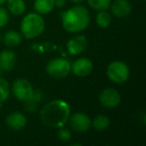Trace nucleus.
<instances>
[{
    "mask_svg": "<svg viewBox=\"0 0 146 146\" xmlns=\"http://www.w3.org/2000/svg\"><path fill=\"white\" fill-rule=\"evenodd\" d=\"M55 3V8L61 9L66 5V0H54Z\"/></svg>",
    "mask_w": 146,
    "mask_h": 146,
    "instance_id": "obj_24",
    "label": "nucleus"
},
{
    "mask_svg": "<svg viewBox=\"0 0 146 146\" xmlns=\"http://www.w3.org/2000/svg\"><path fill=\"white\" fill-rule=\"evenodd\" d=\"M45 70L50 77L61 79L67 77L71 73V63L66 58L55 57L47 62Z\"/></svg>",
    "mask_w": 146,
    "mask_h": 146,
    "instance_id": "obj_5",
    "label": "nucleus"
},
{
    "mask_svg": "<svg viewBox=\"0 0 146 146\" xmlns=\"http://www.w3.org/2000/svg\"><path fill=\"white\" fill-rule=\"evenodd\" d=\"M42 97H43V94L41 93V91H39V90H34L32 96H31L27 101L24 102V104H25L24 109L28 112L35 111L37 106H38V104L40 103L41 100H42Z\"/></svg>",
    "mask_w": 146,
    "mask_h": 146,
    "instance_id": "obj_19",
    "label": "nucleus"
},
{
    "mask_svg": "<svg viewBox=\"0 0 146 146\" xmlns=\"http://www.w3.org/2000/svg\"><path fill=\"white\" fill-rule=\"evenodd\" d=\"M34 11L40 15L51 13L55 8L54 0H35L33 4Z\"/></svg>",
    "mask_w": 146,
    "mask_h": 146,
    "instance_id": "obj_16",
    "label": "nucleus"
},
{
    "mask_svg": "<svg viewBox=\"0 0 146 146\" xmlns=\"http://www.w3.org/2000/svg\"><path fill=\"white\" fill-rule=\"evenodd\" d=\"M71 114L68 102L63 99H54L45 103L39 110V118L47 127L59 128L65 126Z\"/></svg>",
    "mask_w": 146,
    "mask_h": 146,
    "instance_id": "obj_1",
    "label": "nucleus"
},
{
    "mask_svg": "<svg viewBox=\"0 0 146 146\" xmlns=\"http://www.w3.org/2000/svg\"><path fill=\"white\" fill-rule=\"evenodd\" d=\"M2 74V70H1V68H0V75Z\"/></svg>",
    "mask_w": 146,
    "mask_h": 146,
    "instance_id": "obj_28",
    "label": "nucleus"
},
{
    "mask_svg": "<svg viewBox=\"0 0 146 146\" xmlns=\"http://www.w3.org/2000/svg\"><path fill=\"white\" fill-rule=\"evenodd\" d=\"M1 40H2V35H1V33H0V42H1Z\"/></svg>",
    "mask_w": 146,
    "mask_h": 146,
    "instance_id": "obj_27",
    "label": "nucleus"
},
{
    "mask_svg": "<svg viewBox=\"0 0 146 146\" xmlns=\"http://www.w3.org/2000/svg\"><path fill=\"white\" fill-rule=\"evenodd\" d=\"M69 1H70V2H72L73 4H80L83 0H69Z\"/></svg>",
    "mask_w": 146,
    "mask_h": 146,
    "instance_id": "obj_25",
    "label": "nucleus"
},
{
    "mask_svg": "<svg viewBox=\"0 0 146 146\" xmlns=\"http://www.w3.org/2000/svg\"><path fill=\"white\" fill-rule=\"evenodd\" d=\"M112 0H86L87 5L95 11H102L109 9Z\"/></svg>",
    "mask_w": 146,
    "mask_h": 146,
    "instance_id": "obj_20",
    "label": "nucleus"
},
{
    "mask_svg": "<svg viewBox=\"0 0 146 146\" xmlns=\"http://www.w3.org/2000/svg\"><path fill=\"white\" fill-rule=\"evenodd\" d=\"M10 90L15 99L21 102H25L32 96L34 92V87L26 78H17L12 82Z\"/></svg>",
    "mask_w": 146,
    "mask_h": 146,
    "instance_id": "obj_6",
    "label": "nucleus"
},
{
    "mask_svg": "<svg viewBox=\"0 0 146 146\" xmlns=\"http://www.w3.org/2000/svg\"><path fill=\"white\" fill-rule=\"evenodd\" d=\"M3 43L9 48H14L22 43V35L16 30H8L2 36Z\"/></svg>",
    "mask_w": 146,
    "mask_h": 146,
    "instance_id": "obj_15",
    "label": "nucleus"
},
{
    "mask_svg": "<svg viewBox=\"0 0 146 146\" xmlns=\"http://www.w3.org/2000/svg\"><path fill=\"white\" fill-rule=\"evenodd\" d=\"M10 84L4 77L0 75V102H4L10 96Z\"/></svg>",
    "mask_w": 146,
    "mask_h": 146,
    "instance_id": "obj_21",
    "label": "nucleus"
},
{
    "mask_svg": "<svg viewBox=\"0 0 146 146\" xmlns=\"http://www.w3.org/2000/svg\"><path fill=\"white\" fill-rule=\"evenodd\" d=\"M110 125V119L108 116L103 114H98L93 119H91V126L94 128V130L98 132H101L106 130Z\"/></svg>",
    "mask_w": 146,
    "mask_h": 146,
    "instance_id": "obj_17",
    "label": "nucleus"
},
{
    "mask_svg": "<svg viewBox=\"0 0 146 146\" xmlns=\"http://www.w3.org/2000/svg\"><path fill=\"white\" fill-rule=\"evenodd\" d=\"M88 47V39L85 35H75L66 43V50L72 56L81 54Z\"/></svg>",
    "mask_w": 146,
    "mask_h": 146,
    "instance_id": "obj_10",
    "label": "nucleus"
},
{
    "mask_svg": "<svg viewBox=\"0 0 146 146\" xmlns=\"http://www.w3.org/2000/svg\"><path fill=\"white\" fill-rule=\"evenodd\" d=\"M17 64V55L10 49H4L0 52V68L4 72H10Z\"/></svg>",
    "mask_w": 146,
    "mask_h": 146,
    "instance_id": "obj_13",
    "label": "nucleus"
},
{
    "mask_svg": "<svg viewBox=\"0 0 146 146\" xmlns=\"http://www.w3.org/2000/svg\"><path fill=\"white\" fill-rule=\"evenodd\" d=\"M57 129H58V131H57V137H58V139L60 140V141H62V142L70 141L71 136H72L70 129L66 128L65 126L59 127V128H57Z\"/></svg>",
    "mask_w": 146,
    "mask_h": 146,
    "instance_id": "obj_22",
    "label": "nucleus"
},
{
    "mask_svg": "<svg viewBox=\"0 0 146 146\" xmlns=\"http://www.w3.org/2000/svg\"><path fill=\"white\" fill-rule=\"evenodd\" d=\"M110 12L116 18H126L132 12V4L129 0H112L110 3Z\"/></svg>",
    "mask_w": 146,
    "mask_h": 146,
    "instance_id": "obj_11",
    "label": "nucleus"
},
{
    "mask_svg": "<svg viewBox=\"0 0 146 146\" xmlns=\"http://www.w3.org/2000/svg\"><path fill=\"white\" fill-rule=\"evenodd\" d=\"M45 20L43 15L38 14L37 12H29L24 15L20 22V33L22 37L32 40L41 34L45 30Z\"/></svg>",
    "mask_w": 146,
    "mask_h": 146,
    "instance_id": "obj_3",
    "label": "nucleus"
},
{
    "mask_svg": "<svg viewBox=\"0 0 146 146\" xmlns=\"http://www.w3.org/2000/svg\"><path fill=\"white\" fill-rule=\"evenodd\" d=\"M91 22L89 10L81 4H74L61 13V25L68 33H80L88 28Z\"/></svg>",
    "mask_w": 146,
    "mask_h": 146,
    "instance_id": "obj_2",
    "label": "nucleus"
},
{
    "mask_svg": "<svg viewBox=\"0 0 146 146\" xmlns=\"http://www.w3.org/2000/svg\"><path fill=\"white\" fill-rule=\"evenodd\" d=\"M95 23L101 29L108 28L112 23V15L107 10L97 11V14L95 16Z\"/></svg>",
    "mask_w": 146,
    "mask_h": 146,
    "instance_id": "obj_18",
    "label": "nucleus"
},
{
    "mask_svg": "<svg viewBox=\"0 0 146 146\" xmlns=\"http://www.w3.org/2000/svg\"><path fill=\"white\" fill-rule=\"evenodd\" d=\"M9 20H10V14H9L8 10L1 5L0 6V28L6 26Z\"/></svg>",
    "mask_w": 146,
    "mask_h": 146,
    "instance_id": "obj_23",
    "label": "nucleus"
},
{
    "mask_svg": "<svg viewBox=\"0 0 146 146\" xmlns=\"http://www.w3.org/2000/svg\"><path fill=\"white\" fill-rule=\"evenodd\" d=\"M98 100L101 106L107 109H113L121 103V95L113 87H106L99 93Z\"/></svg>",
    "mask_w": 146,
    "mask_h": 146,
    "instance_id": "obj_8",
    "label": "nucleus"
},
{
    "mask_svg": "<svg viewBox=\"0 0 146 146\" xmlns=\"http://www.w3.org/2000/svg\"><path fill=\"white\" fill-rule=\"evenodd\" d=\"M67 123L73 131L78 133H85L91 127V118L85 112L78 111L70 114Z\"/></svg>",
    "mask_w": 146,
    "mask_h": 146,
    "instance_id": "obj_7",
    "label": "nucleus"
},
{
    "mask_svg": "<svg viewBox=\"0 0 146 146\" xmlns=\"http://www.w3.org/2000/svg\"><path fill=\"white\" fill-rule=\"evenodd\" d=\"M5 2H6V0H0V6H1V5L4 4Z\"/></svg>",
    "mask_w": 146,
    "mask_h": 146,
    "instance_id": "obj_26",
    "label": "nucleus"
},
{
    "mask_svg": "<svg viewBox=\"0 0 146 146\" xmlns=\"http://www.w3.org/2000/svg\"><path fill=\"white\" fill-rule=\"evenodd\" d=\"M6 9L9 14L13 16H20L26 11V2L25 0H6Z\"/></svg>",
    "mask_w": 146,
    "mask_h": 146,
    "instance_id": "obj_14",
    "label": "nucleus"
},
{
    "mask_svg": "<svg viewBox=\"0 0 146 146\" xmlns=\"http://www.w3.org/2000/svg\"><path fill=\"white\" fill-rule=\"evenodd\" d=\"M93 71V62L87 57H79L71 63V72L77 77H87Z\"/></svg>",
    "mask_w": 146,
    "mask_h": 146,
    "instance_id": "obj_9",
    "label": "nucleus"
},
{
    "mask_svg": "<svg viewBox=\"0 0 146 146\" xmlns=\"http://www.w3.org/2000/svg\"><path fill=\"white\" fill-rule=\"evenodd\" d=\"M106 76L115 84L125 83L130 77V68L121 60L111 61L106 67Z\"/></svg>",
    "mask_w": 146,
    "mask_h": 146,
    "instance_id": "obj_4",
    "label": "nucleus"
},
{
    "mask_svg": "<svg viewBox=\"0 0 146 146\" xmlns=\"http://www.w3.org/2000/svg\"><path fill=\"white\" fill-rule=\"evenodd\" d=\"M5 124L11 130L19 131L27 125V117L24 113L19 111H13L5 118Z\"/></svg>",
    "mask_w": 146,
    "mask_h": 146,
    "instance_id": "obj_12",
    "label": "nucleus"
}]
</instances>
